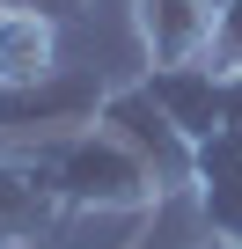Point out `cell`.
I'll return each instance as SVG.
<instances>
[{
    "label": "cell",
    "mask_w": 242,
    "mask_h": 249,
    "mask_svg": "<svg viewBox=\"0 0 242 249\" xmlns=\"http://www.w3.org/2000/svg\"><path fill=\"white\" fill-rule=\"evenodd\" d=\"M30 161L44 169V183H52V198H66V205H169V191H162V176L110 132V124H81V132H59V140H44V147H30Z\"/></svg>",
    "instance_id": "6da1fadb"
},
{
    "label": "cell",
    "mask_w": 242,
    "mask_h": 249,
    "mask_svg": "<svg viewBox=\"0 0 242 249\" xmlns=\"http://www.w3.org/2000/svg\"><path fill=\"white\" fill-rule=\"evenodd\" d=\"M103 81H74V73H52L37 88H0V154H30L59 132H81V124L103 117Z\"/></svg>",
    "instance_id": "7a4b0ae2"
},
{
    "label": "cell",
    "mask_w": 242,
    "mask_h": 249,
    "mask_svg": "<svg viewBox=\"0 0 242 249\" xmlns=\"http://www.w3.org/2000/svg\"><path fill=\"white\" fill-rule=\"evenodd\" d=\"M191 213H198L205 242H242V81H235L220 132L198 140V154H191Z\"/></svg>",
    "instance_id": "3957f363"
},
{
    "label": "cell",
    "mask_w": 242,
    "mask_h": 249,
    "mask_svg": "<svg viewBox=\"0 0 242 249\" xmlns=\"http://www.w3.org/2000/svg\"><path fill=\"white\" fill-rule=\"evenodd\" d=\"M95 124H110V132H117V140H125V147H132V154L162 176V191H191V154H198V147L176 132V117L154 103V88H147V81L110 88Z\"/></svg>",
    "instance_id": "277c9868"
},
{
    "label": "cell",
    "mask_w": 242,
    "mask_h": 249,
    "mask_svg": "<svg viewBox=\"0 0 242 249\" xmlns=\"http://www.w3.org/2000/svg\"><path fill=\"white\" fill-rule=\"evenodd\" d=\"M132 37L147 66H198L213 59V30H220V0H125Z\"/></svg>",
    "instance_id": "5b68a950"
},
{
    "label": "cell",
    "mask_w": 242,
    "mask_h": 249,
    "mask_svg": "<svg viewBox=\"0 0 242 249\" xmlns=\"http://www.w3.org/2000/svg\"><path fill=\"white\" fill-rule=\"evenodd\" d=\"M140 81L154 88V103L176 117V132H184L191 147L220 132V117H227V103H235V73H220L213 59H198V66H147Z\"/></svg>",
    "instance_id": "8992f818"
},
{
    "label": "cell",
    "mask_w": 242,
    "mask_h": 249,
    "mask_svg": "<svg viewBox=\"0 0 242 249\" xmlns=\"http://www.w3.org/2000/svg\"><path fill=\"white\" fill-rule=\"evenodd\" d=\"M154 220H162L154 205H66L59 198L30 249H140Z\"/></svg>",
    "instance_id": "52a82bcc"
},
{
    "label": "cell",
    "mask_w": 242,
    "mask_h": 249,
    "mask_svg": "<svg viewBox=\"0 0 242 249\" xmlns=\"http://www.w3.org/2000/svg\"><path fill=\"white\" fill-rule=\"evenodd\" d=\"M59 73V22L37 8H0V88H37Z\"/></svg>",
    "instance_id": "ba28073f"
},
{
    "label": "cell",
    "mask_w": 242,
    "mask_h": 249,
    "mask_svg": "<svg viewBox=\"0 0 242 249\" xmlns=\"http://www.w3.org/2000/svg\"><path fill=\"white\" fill-rule=\"evenodd\" d=\"M52 183L30 154H0V249H30L52 220Z\"/></svg>",
    "instance_id": "9c48e42d"
},
{
    "label": "cell",
    "mask_w": 242,
    "mask_h": 249,
    "mask_svg": "<svg viewBox=\"0 0 242 249\" xmlns=\"http://www.w3.org/2000/svg\"><path fill=\"white\" fill-rule=\"evenodd\" d=\"M213 66L242 81V0H220V30H213Z\"/></svg>",
    "instance_id": "30bf717a"
},
{
    "label": "cell",
    "mask_w": 242,
    "mask_h": 249,
    "mask_svg": "<svg viewBox=\"0 0 242 249\" xmlns=\"http://www.w3.org/2000/svg\"><path fill=\"white\" fill-rule=\"evenodd\" d=\"M0 8H37V15L66 22V15H81V8H88V0H0Z\"/></svg>",
    "instance_id": "8fae6325"
},
{
    "label": "cell",
    "mask_w": 242,
    "mask_h": 249,
    "mask_svg": "<svg viewBox=\"0 0 242 249\" xmlns=\"http://www.w3.org/2000/svg\"><path fill=\"white\" fill-rule=\"evenodd\" d=\"M198 249H242V242H198Z\"/></svg>",
    "instance_id": "7c38bea8"
}]
</instances>
